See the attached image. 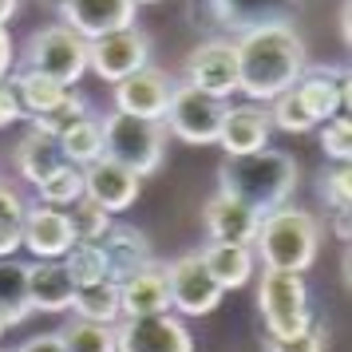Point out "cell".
Segmentation results:
<instances>
[{
	"instance_id": "6da1fadb",
	"label": "cell",
	"mask_w": 352,
	"mask_h": 352,
	"mask_svg": "<svg viewBox=\"0 0 352 352\" xmlns=\"http://www.w3.org/2000/svg\"><path fill=\"white\" fill-rule=\"evenodd\" d=\"M234 52H238V91L250 103H273L309 67L305 40L297 36L293 24L257 28V32L234 40Z\"/></svg>"
},
{
	"instance_id": "7a4b0ae2",
	"label": "cell",
	"mask_w": 352,
	"mask_h": 352,
	"mask_svg": "<svg viewBox=\"0 0 352 352\" xmlns=\"http://www.w3.org/2000/svg\"><path fill=\"white\" fill-rule=\"evenodd\" d=\"M293 190H297V162H293V155L273 151V146L226 159L218 166V194L257 210V214L289 206Z\"/></svg>"
},
{
	"instance_id": "3957f363",
	"label": "cell",
	"mask_w": 352,
	"mask_h": 352,
	"mask_svg": "<svg viewBox=\"0 0 352 352\" xmlns=\"http://www.w3.org/2000/svg\"><path fill=\"white\" fill-rule=\"evenodd\" d=\"M320 250V222L317 214L297 206H281L261 214L254 238V257L265 270H285V273H305L317 261Z\"/></svg>"
},
{
	"instance_id": "277c9868",
	"label": "cell",
	"mask_w": 352,
	"mask_h": 352,
	"mask_svg": "<svg viewBox=\"0 0 352 352\" xmlns=\"http://www.w3.org/2000/svg\"><path fill=\"white\" fill-rule=\"evenodd\" d=\"M301 0H190L194 24L218 32V40H241L270 24H293Z\"/></svg>"
},
{
	"instance_id": "5b68a950",
	"label": "cell",
	"mask_w": 352,
	"mask_h": 352,
	"mask_svg": "<svg viewBox=\"0 0 352 352\" xmlns=\"http://www.w3.org/2000/svg\"><path fill=\"white\" fill-rule=\"evenodd\" d=\"M103 123V159L119 162L135 170L139 178L155 175L162 166V151H166V131L162 123L155 119H135V115H123V111H111Z\"/></svg>"
},
{
	"instance_id": "8992f818",
	"label": "cell",
	"mask_w": 352,
	"mask_h": 352,
	"mask_svg": "<svg viewBox=\"0 0 352 352\" xmlns=\"http://www.w3.org/2000/svg\"><path fill=\"white\" fill-rule=\"evenodd\" d=\"M257 305L265 317L270 336H297L313 324V305H309V285L305 273L265 270L257 281Z\"/></svg>"
},
{
	"instance_id": "52a82bcc",
	"label": "cell",
	"mask_w": 352,
	"mask_h": 352,
	"mask_svg": "<svg viewBox=\"0 0 352 352\" xmlns=\"http://www.w3.org/2000/svg\"><path fill=\"white\" fill-rule=\"evenodd\" d=\"M20 67L60 83V87H72L87 72V40H80L64 24H48L24 44V64Z\"/></svg>"
},
{
	"instance_id": "ba28073f",
	"label": "cell",
	"mask_w": 352,
	"mask_h": 352,
	"mask_svg": "<svg viewBox=\"0 0 352 352\" xmlns=\"http://www.w3.org/2000/svg\"><path fill=\"white\" fill-rule=\"evenodd\" d=\"M226 99H214L206 91H198L190 83H175L170 91V103H166V115L162 123L170 127L175 139L190 146H214L218 135H222V119H226Z\"/></svg>"
},
{
	"instance_id": "9c48e42d",
	"label": "cell",
	"mask_w": 352,
	"mask_h": 352,
	"mask_svg": "<svg viewBox=\"0 0 352 352\" xmlns=\"http://www.w3.org/2000/svg\"><path fill=\"white\" fill-rule=\"evenodd\" d=\"M166 273V293H170V313L175 317H206L222 305V289L206 273L198 254H182L170 265H162Z\"/></svg>"
},
{
	"instance_id": "30bf717a",
	"label": "cell",
	"mask_w": 352,
	"mask_h": 352,
	"mask_svg": "<svg viewBox=\"0 0 352 352\" xmlns=\"http://www.w3.org/2000/svg\"><path fill=\"white\" fill-rule=\"evenodd\" d=\"M115 352H194V336L175 313L123 317L115 324Z\"/></svg>"
},
{
	"instance_id": "8fae6325",
	"label": "cell",
	"mask_w": 352,
	"mask_h": 352,
	"mask_svg": "<svg viewBox=\"0 0 352 352\" xmlns=\"http://www.w3.org/2000/svg\"><path fill=\"white\" fill-rule=\"evenodd\" d=\"M190 87L206 91L214 99H230L238 91V52L234 40H202L198 48L186 56V80Z\"/></svg>"
},
{
	"instance_id": "7c38bea8",
	"label": "cell",
	"mask_w": 352,
	"mask_h": 352,
	"mask_svg": "<svg viewBox=\"0 0 352 352\" xmlns=\"http://www.w3.org/2000/svg\"><path fill=\"white\" fill-rule=\"evenodd\" d=\"M146 60H151V40L139 28H123V32L99 36L87 44V67L107 83L135 76L139 67H146Z\"/></svg>"
},
{
	"instance_id": "4fadbf2b",
	"label": "cell",
	"mask_w": 352,
	"mask_h": 352,
	"mask_svg": "<svg viewBox=\"0 0 352 352\" xmlns=\"http://www.w3.org/2000/svg\"><path fill=\"white\" fill-rule=\"evenodd\" d=\"M56 12H60V20H64V28H72L80 40L91 44V40H99V36L135 28L139 4H135V0H64Z\"/></svg>"
},
{
	"instance_id": "5bb4252c",
	"label": "cell",
	"mask_w": 352,
	"mask_h": 352,
	"mask_svg": "<svg viewBox=\"0 0 352 352\" xmlns=\"http://www.w3.org/2000/svg\"><path fill=\"white\" fill-rule=\"evenodd\" d=\"M170 91H175L170 76L146 64V67H139L135 76H127V80L115 83V111L135 115V119H155V123H162L166 103H170Z\"/></svg>"
},
{
	"instance_id": "9a60e30c",
	"label": "cell",
	"mask_w": 352,
	"mask_h": 352,
	"mask_svg": "<svg viewBox=\"0 0 352 352\" xmlns=\"http://www.w3.org/2000/svg\"><path fill=\"white\" fill-rule=\"evenodd\" d=\"M293 91L301 96L309 119L320 127L333 115L349 111V67H305Z\"/></svg>"
},
{
	"instance_id": "2e32d148",
	"label": "cell",
	"mask_w": 352,
	"mask_h": 352,
	"mask_svg": "<svg viewBox=\"0 0 352 352\" xmlns=\"http://www.w3.org/2000/svg\"><path fill=\"white\" fill-rule=\"evenodd\" d=\"M20 245L36 257V261H60V257L76 245V234L67 226V214L56 206H36L24 210V230H20Z\"/></svg>"
},
{
	"instance_id": "e0dca14e",
	"label": "cell",
	"mask_w": 352,
	"mask_h": 352,
	"mask_svg": "<svg viewBox=\"0 0 352 352\" xmlns=\"http://www.w3.org/2000/svg\"><path fill=\"white\" fill-rule=\"evenodd\" d=\"M270 135L273 123L265 103H234V107H226L218 146L226 151V159H238V155H254L261 146H270Z\"/></svg>"
},
{
	"instance_id": "ac0fdd59",
	"label": "cell",
	"mask_w": 352,
	"mask_h": 352,
	"mask_svg": "<svg viewBox=\"0 0 352 352\" xmlns=\"http://www.w3.org/2000/svg\"><path fill=\"white\" fill-rule=\"evenodd\" d=\"M139 182H143V178L135 175V170H127V166H119V162H111V159H96L91 166H83V194H87L91 202H99L107 214L135 206Z\"/></svg>"
},
{
	"instance_id": "d6986e66",
	"label": "cell",
	"mask_w": 352,
	"mask_h": 352,
	"mask_svg": "<svg viewBox=\"0 0 352 352\" xmlns=\"http://www.w3.org/2000/svg\"><path fill=\"white\" fill-rule=\"evenodd\" d=\"M99 254H103V265H107V281H127L131 273L155 265V254H151V241H146L143 230L135 226H111L103 238H99Z\"/></svg>"
},
{
	"instance_id": "ffe728a7",
	"label": "cell",
	"mask_w": 352,
	"mask_h": 352,
	"mask_svg": "<svg viewBox=\"0 0 352 352\" xmlns=\"http://www.w3.org/2000/svg\"><path fill=\"white\" fill-rule=\"evenodd\" d=\"M206 230L210 241H226V245H254L257 238V226H261V214L250 206H241L226 194H214L206 202Z\"/></svg>"
},
{
	"instance_id": "44dd1931",
	"label": "cell",
	"mask_w": 352,
	"mask_h": 352,
	"mask_svg": "<svg viewBox=\"0 0 352 352\" xmlns=\"http://www.w3.org/2000/svg\"><path fill=\"white\" fill-rule=\"evenodd\" d=\"M76 301V281L60 261H32L28 265V309L32 313H67Z\"/></svg>"
},
{
	"instance_id": "7402d4cb",
	"label": "cell",
	"mask_w": 352,
	"mask_h": 352,
	"mask_svg": "<svg viewBox=\"0 0 352 352\" xmlns=\"http://www.w3.org/2000/svg\"><path fill=\"white\" fill-rule=\"evenodd\" d=\"M119 305H123V317H159V313H170V293H166L162 265H146V270L131 273L127 281H119Z\"/></svg>"
},
{
	"instance_id": "603a6c76",
	"label": "cell",
	"mask_w": 352,
	"mask_h": 352,
	"mask_svg": "<svg viewBox=\"0 0 352 352\" xmlns=\"http://www.w3.org/2000/svg\"><path fill=\"white\" fill-rule=\"evenodd\" d=\"M206 273L218 281V289H241L250 285V277L257 270V257H254V245H226V241H210L198 250Z\"/></svg>"
},
{
	"instance_id": "cb8c5ba5",
	"label": "cell",
	"mask_w": 352,
	"mask_h": 352,
	"mask_svg": "<svg viewBox=\"0 0 352 352\" xmlns=\"http://www.w3.org/2000/svg\"><path fill=\"white\" fill-rule=\"evenodd\" d=\"M64 166V151H60V139H52V135H44V131H28L24 139L16 143V170L32 186H40L44 178L52 175V170H60Z\"/></svg>"
},
{
	"instance_id": "d4e9b609",
	"label": "cell",
	"mask_w": 352,
	"mask_h": 352,
	"mask_svg": "<svg viewBox=\"0 0 352 352\" xmlns=\"http://www.w3.org/2000/svg\"><path fill=\"white\" fill-rule=\"evenodd\" d=\"M28 265L16 257H0V317L4 324H24L28 320Z\"/></svg>"
},
{
	"instance_id": "484cf974",
	"label": "cell",
	"mask_w": 352,
	"mask_h": 352,
	"mask_svg": "<svg viewBox=\"0 0 352 352\" xmlns=\"http://www.w3.org/2000/svg\"><path fill=\"white\" fill-rule=\"evenodd\" d=\"M76 320H91V324H119L123 320V305H119V285L115 281H96V285L76 289Z\"/></svg>"
},
{
	"instance_id": "4316f807",
	"label": "cell",
	"mask_w": 352,
	"mask_h": 352,
	"mask_svg": "<svg viewBox=\"0 0 352 352\" xmlns=\"http://www.w3.org/2000/svg\"><path fill=\"white\" fill-rule=\"evenodd\" d=\"M8 83H12V91H16V99H20V111L28 115V119L52 111V107L72 91V87H60V83L44 80V76H36V72H24V67H16V76Z\"/></svg>"
},
{
	"instance_id": "83f0119b",
	"label": "cell",
	"mask_w": 352,
	"mask_h": 352,
	"mask_svg": "<svg viewBox=\"0 0 352 352\" xmlns=\"http://www.w3.org/2000/svg\"><path fill=\"white\" fill-rule=\"evenodd\" d=\"M60 151H64V162H72V166H80V170L91 166L96 159H103V123L87 115L60 139Z\"/></svg>"
},
{
	"instance_id": "f1b7e54d",
	"label": "cell",
	"mask_w": 352,
	"mask_h": 352,
	"mask_svg": "<svg viewBox=\"0 0 352 352\" xmlns=\"http://www.w3.org/2000/svg\"><path fill=\"white\" fill-rule=\"evenodd\" d=\"M60 265L67 270V277L76 281V289L96 285V281H107V265H103V254H99V241H76Z\"/></svg>"
},
{
	"instance_id": "f546056e",
	"label": "cell",
	"mask_w": 352,
	"mask_h": 352,
	"mask_svg": "<svg viewBox=\"0 0 352 352\" xmlns=\"http://www.w3.org/2000/svg\"><path fill=\"white\" fill-rule=\"evenodd\" d=\"M87 115H91V111H87V99H83L80 91H67V96L60 99L52 111L36 115L32 127H36V131H44V135H52V139H64L67 131L76 127V123H83Z\"/></svg>"
},
{
	"instance_id": "4dcf8cb0",
	"label": "cell",
	"mask_w": 352,
	"mask_h": 352,
	"mask_svg": "<svg viewBox=\"0 0 352 352\" xmlns=\"http://www.w3.org/2000/svg\"><path fill=\"white\" fill-rule=\"evenodd\" d=\"M24 210H28V202L8 182H0V257H16L20 230H24Z\"/></svg>"
},
{
	"instance_id": "1f68e13d",
	"label": "cell",
	"mask_w": 352,
	"mask_h": 352,
	"mask_svg": "<svg viewBox=\"0 0 352 352\" xmlns=\"http://www.w3.org/2000/svg\"><path fill=\"white\" fill-rule=\"evenodd\" d=\"M36 194H40L44 206H56V210L72 206L76 198H83V170L72 166V162H64L60 170H52V175L36 186Z\"/></svg>"
},
{
	"instance_id": "d6a6232c",
	"label": "cell",
	"mask_w": 352,
	"mask_h": 352,
	"mask_svg": "<svg viewBox=\"0 0 352 352\" xmlns=\"http://www.w3.org/2000/svg\"><path fill=\"white\" fill-rule=\"evenodd\" d=\"M67 214V226H72V234H76V241H99L107 230H111V214L99 206V202H91L87 194L83 198H76L72 206L64 210Z\"/></svg>"
},
{
	"instance_id": "836d02e7",
	"label": "cell",
	"mask_w": 352,
	"mask_h": 352,
	"mask_svg": "<svg viewBox=\"0 0 352 352\" xmlns=\"http://www.w3.org/2000/svg\"><path fill=\"white\" fill-rule=\"evenodd\" d=\"M64 352H115V329L111 324H91V320H72L64 333Z\"/></svg>"
},
{
	"instance_id": "e575fe53",
	"label": "cell",
	"mask_w": 352,
	"mask_h": 352,
	"mask_svg": "<svg viewBox=\"0 0 352 352\" xmlns=\"http://www.w3.org/2000/svg\"><path fill=\"white\" fill-rule=\"evenodd\" d=\"M265 111H270V123H273V127L285 131V135H305V131L317 127V123L309 119V111H305L301 96H297L293 87H289V91H281V96L273 99Z\"/></svg>"
},
{
	"instance_id": "d590c367",
	"label": "cell",
	"mask_w": 352,
	"mask_h": 352,
	"mask_svg": "<svg viewBox=\"0 0 352 352\" xmlns=\"http://www.w3.org/2000/svg\"><path fill=\"white\" fill-rule=\"evenodd\" d=\"M320 151H324V159L349 166V159H352V119L349 115H333L329 123H320Z\"/></svg>"
},
{
	"instance_id": "8d00e7d4",
	"label": "cell",
	"mask_w": 352,
	"mask_h": 352,
	"mask_svg": "<svg viewBox=\"0 0 352 352\" xmlns=\"http://www.w3.org/2000/svg\"><path fill=\"white\" fill-rule=\"evenodd\" d=\"M329 344V324L313 320L297 336H265V352H324Z\"/></svg>"
},
{
	"instance_id": "74e56055",
	"label": "cell",
	"mask_w": 352,
	"mask_h": 352,
	"mask_svg": "<svg viewBox=\"0 0 352 352\" xmlns=\"http://www.w3.org/2000/svg\"><path fill=\"white\" fill-rule=\"evenodd\" d=\"M317 190L336 214H349V206H352V170L349 166H333V170H324Z\"/></svg>"
},
{
	"instance_id": "f35d334b",
	"label": "cell",
	"mask_w": 352,
	"mask_h": 352,
	"mask_svg": "<svg viewBox=\"0 0 352 352\" xmlns=\"http://www.w3.org/2000/svg\"><path fill=\"white\" fill-rule=\"evenodd\" d=\"M16 119H24V111H20V99H16V91H12V83L0 80V127H12Z\"/></svg>"
},
{
	"instance_id": "ab89813d",
	"label": "cell",
	"mask_w": 352,
	"mask_h": 352,
	"mask_svg": "<svg viewBox=\"0 0 352 352\" xmlns=\"http://www.w3.org/2000/svg\"><path fill=\"white\" fill-rule=\"evenodd\" d=\"M16 352H64V340H60V333H40L32 340H24Z\"/></svg>"
},
{
	"instance_id": "60d3db41",
	"label": "cell",
	"mask_w": 352,
	"mask_h": 352,
	"mask_svg": "<svg viewBox=\"0 0 352 352\" xmlns=\"http://www.w3.org/2000/svg\"><path fill=\"white\" fill-rule=\"evenodd\" d=\"M8 72H12V36L0 24V80H8Z\"/></svg>"
},
{
	"instance_id": "b9f144b4",
	"label": "cell",
	"mask_w": 352,
	"mask_h": 352,
	"mask_svg": "<svg viewBox=\"0 0 352 352\" xmlns=\"http://www.w3.org/2000/svg\"><path fill=\"white\" fill-rule=\"evenodd\" d=\"M336 238L349 241V214H336Z\"/></svg>"
},
{
	"instance_id": "7bdbcfd3",
	"label": "cell",
	"mask_w": 352,
	"mask_h": 352,
	"mask_svg": "<svg viewBox=\"0 0 352 352\" xmlns=\"http://www.w3.org/2000/svg\"><path fill=\"white\" fill-rule=\"evenodd\" d=\"M12 12H16V0H0V24L12 16Z\"/></svg>"
},
{
	"instance_id": "ee69618b",
	"label": "cell",
	"mask_w": 352,
	"mask_h": 352,
	"mask_svg": "<svg viewBox=\"0 0 352 352\" xmlns=\"http://www.w3.org/2000/svg\"><path fill=\"white\" fill-rule=\"evenodd\" d=\"M4 329H8V324H4V317H0V336H4Z\"/></svg>"
},
{
	"instance_id": "f6af8a7d",
	"label": "cell",
	"mask_w": 352,
	"mask_h": 352,
	"mask_svg": "<svg viewBox=\"0 0 352 352\" xmlns=\"http://www.w3.org/2000/svg\"><path fill=\"white\" fill-rule=\"evenodd\" d=\"M135 4H155V0H135Z\"/></svg>"
}]
</instances>
